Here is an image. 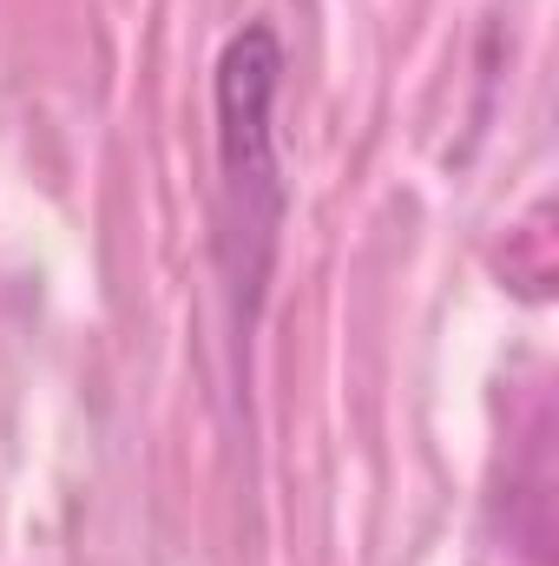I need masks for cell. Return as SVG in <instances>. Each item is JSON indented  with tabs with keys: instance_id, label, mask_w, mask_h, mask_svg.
I'll use <instances>...</instances> for the list:
<instances>
[{
	"instance_id": "obj_1",
	"label": "cell",
	"mask_w": 559,
	"mask_h": 566,
	"mask_svg": "<svg viewBox=\"0 0 559 566\" xmlns=\"http://www.w3.org/2000/svg\"><path fill=\"white\" fill-rule=\"evenodd\" d=\"M277 33L244 27L224 46L218 66V139H224V171L238 191H277V151H271V99H277Z\"/></svg>"
}]
</instances>
